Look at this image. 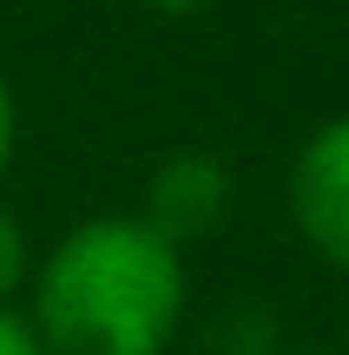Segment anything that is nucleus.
I'll use <instances>...</instances> for the list:
<instances>
[{
  "mask_svg": "<svg viewBox=\"0 0 349 355\" xmlns=\"http://www.w3.org/2000/svg\"><path fill=\"white\" fill-rule=\"evenodd\" d=\"M46 355H165L185 322V257L145 217H86L33 263Z\"/></svg>",
  "mask_w": 349,
  "mask_h": 355,
  "instance_id": "obj_1",
  "label": "nucleus"
},
{
  "mask_svg": "<svg viewBox=\"0 0 349 355\" xmlns=\"http://www.w3.org/2000/svg\"><path fill=\"white\" fill-rule=\"evenodd\" d=\"M290 217L323 263L349 270V112L323 119L290 165Z\"/></svg>",
  "mask_w": 349,
  "mask_h": 355,
  "instance_id": "obj_2",
  "label": "nucleus"
},
{
  "mask_svg": "<svg viewBox=\"0 0 349 355\" xmlns=\"http://www.w3.org/2000/svg\"><path fill=\"white\" fill-rule=\"evenodd\" d=\"M224 211H231V178H224V165L205 158V152H178L152 178L139 217L158 230V237L185 243V237H205L211 224H224Z\"/></svg>",
  "mask_w": 349,
  "mask_h": 355,
  "instance_id": "obj_3",
  "label": "nucleus"
},
{
  "mask_svg": "<svg viewBox=\"0 0 349 355\" xmlns=\"http://www.w3.org/2000/svg\"><path fill=\"white\" fill-rule=\"evenodd\" d=\"M26 277H33V243H26V230L0 211V303H13V290H20Z\"/></svg>",
  "mask_w": 349,
  "mask_h": 355,
  "instance_id": "obj_4",
  "label": "nucleus"
},
{
  "mask_svg": "<svg viewBox=\"0 0 349 355\" xmlns=\"http://www.w3.org/2000/svg\"><path fill=\"white\" fill-rule=\"evenodd\" d=\"M0 355H46L33 316H26V309H13V303H0Z\"/></svg>",
  "mask_w": 349,
  "mask_h": 355,
  "instance_id": "obj_5",
  "label": "nucleus"
},
{
  "mask_svg": "<svg viewBox=\"0 0 349 355\" xmlns=\"http://www.w3.org/2000/svg\"><path fill=\"white\" fill-rule=\"evenodd\" d=\"M13 139H20V112H13V86H7V73H0V178L13 165Z\"/></svg>",
  "mask_w": 349,
  "mask_h": 355,
  "instance_id": "obj_6",
  "label": "nucleus"
},
{
  "mask_svg": "<svg viewBox=\"0 0 349 355\" xmlns=\"http://www.w3.org/2000/svg\"><path fill=\"white\" fill-rule=\"evenodd\" d=\"M139 7H152V13H205L218 0H139Z\"/></svg>",
  "mask_w": 349,
  "mask_h": 355,
  "instance_id": "obj_7",
  "label": "nucleus"
},
{
  "mask_svg": "<svg viewBox=\"0 0 349 355\" xmlns=\"http://www.w3.org/2000/svg\"><path fill=\"white\" fill-rule=\"evenodd\" d=\"M303 355H330V349H303Z\"/></svg>",
  "mask_w": 349,
  "mask_h": 355,
  "instance_id": "obj_8",
  "label": "nucleus"
}]
</instances>
